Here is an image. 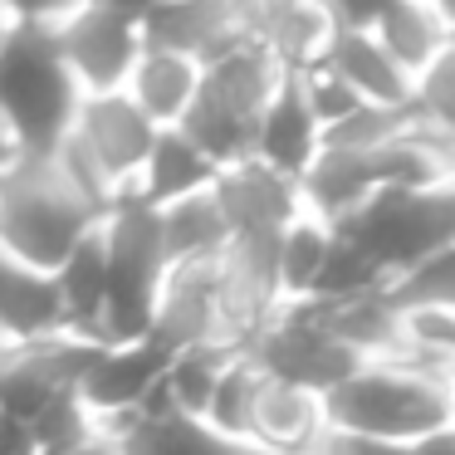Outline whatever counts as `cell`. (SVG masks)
<instances>
[{"mask_svg": "<svg viewBox=\"0 0 455 455\" xmlns=\"http://www.w3.org/2000/svg\"><path fill=\"white\" fill-rule=\"evenodd\" d=\"M328 245H333V226H323V220H314V216H294L284 230H279V240H275L279 304H308Z\"/></svg>", "mask_w": 455, "mask_h": 455, "instance_id": "23", "label": "cell"}, {"mask_svg": "<svg viewBox=\"0 0 455 455\" xmlns=\"http://www.w3.org/2000/svg\"><path fill=\"white\" fill-rule=\"evenodd\" d=\"M5 25H11V15H5V11H0V35H5Z\"/></svg>", "mask_w": 455, "mask_h": 455, "instance_id": "37", "label": "cell"}, {"mask_svg": "<svg viewBox=\"0 0 455 455\" xmlns=\"http://www.w3.org/2000/svg\"><path fill=\"white\" fill-rule=\"evenodd\" d=\"M103 206L60 167V157H20L0 172V250L25 265L54 269L99 230Z\"/></svg>", "mask_w": 455, "mask_h": 455, "instance_id": "3", "label": "cell"}, {"mask_svg": "<svg viewBox=\"0 0 455 455\" xmlns=\"http://www.w3.org/2000/svg\"><path fill=\"white\" fill-rule=\"evenodd\" d=\"M138 30L142 44L187 54L196 64H206L216 50L240 40L235 20H230V0H157V5L142 11Z\"/></svg>", "mask_w": 455, "mask_h": 455, "instance_id": "15", "label": "cell"}, {"mask_svg": "<svg viewBox=\"0 0 455 455\" xmlns=\"http://www.w3.org/2000/svg\"><path fill=\"white\" fill-rule=\"evenodd\" d=\"M148 338L162 343L167 353H177V347H201V343L240 347L235 328H230V314H226V299H220L216 259H211V265H172L167 269L157 308H152Z\"/></svg>", "mask_w": 455, "mask_h": 455, "instance_id": "10", "label": "cell"}, {"mask_svg": "<svg viewBox=\"0 0 455 455\" xmlns=\"http://www.w3.org/2000/svg\"><path fill=\"white\" fill-rule=\"evenodd\" d=\"M308 455H406V445L372 441V435H357V431H338V426H323V431H318V441L308 445Z\"/></svg>", "mask_w": 455, "mask_h": 455, "instance_id": "28", "label": "cell"}, {"mask_svg": "<svg viewBox=\"0 0 455 455\" xmlns=\"http://www.w3.org/2000/svg\"><path fill=\"white\" fill-rule=\"evenodd\" d=\"M318 431H323V396L304 392V387H289V382H275V377H259L250 441H265L289 455H308Z\"/></svg>", "mask_w": 455, "mask_h": 455, "instance_id": "20", "label": "cell"}, {"mask_svg": "<svg viewBox=\"0 0 455 455\" xmlns=\"http://www.w3.org/2000/svg\"><path fill=\"white\" fill-rule=\"evenodd\" d=\"M54 275V294H60L64 308V333L84 338V343H99V323H103V245H99V230L89 240L69 250L60 265L50 269Z\"/></svg>", "mask_w": 455, "mask_h": 455, "instance_id": "21", "label": "cell"}, {"mask_svg": "<svg viewBox=\"0 0 455 455\" xmlns=\"http://www.w3.org/2000/svg\"><path fill=\"white\" fill-rule=\"evenodd\" d=\"M392 5H396V0H323L333 30H372Z\"/></svg>", "mask_w": 455, "mask_h": 455, "instance_id": "29", "label": "cell"}, {"mask_svg": "<svg viewBox=\"0 0 455 455\" xmlns=\"http://www.w3.org/2000/svg\"><path fill=\"white\" fill-rule=\"evenodd\" d=\"M152 138H157V128L142 118V108L123 89L118 93H84L79 108H74L69 138H64V148L54 157H60V167L99 206H108V201L132 191Z\"/></svg>", "mask_w": 455, "mask_h": 455, "instance_id": "6", "label": "cell"}, {"mask_svg": "<svg viewBox=\"0 0 455 455\" xmlns=\"http://www.w3.org/2000/svg\"><path fill=\"white\" fill-rule=\"evenodd\" d=\"M230 20H235L240 40L269 54L284 74L318 64L328 35H333L323 0H230Z\"/></svg>", "mask_w": 455, "mask_h": 455, "instance_id": "12", "label": "cell"}, {"mask_svg": "<svg viewBox=\"0 0 455 455\" xmlns=\"http://www.w3.org/2000/svg\"><path fill=\"white\" fill-rule=\"evenodd\" d=\"M382 294L396 314H411V308H455V245L441 250V255L416 259L402 275H392L382 284Z\"/></svg>", "mask_w": 455, "mask_h": 455, "instance_id": "25", "label": "cell"}, {"mask_svg": "<svg viewBox=\"0 0 455 455\" xmlns=\"http://www.w3.org/2000/svg\"><path fill=\"white\" fill-rule=\"evenodd\" d=\"M152 416H162L172 455H230L226 435H216L206 421H196V416H177V411H152Z\"/></svg>", "mask_w": 455, "mask_h": 455, "instance_id": "26", "label": "cell"}, {"mask_svg": "<svg viewBox=\"0 0 455 455\" xmlns=\"http://www.w3.org/2000/svg\"><path fill=\"white\" fill-rule=\"evenodd\" d=\"M64 338V308L54 275L0 250V353Z\"/></svg>", "mask_w": 455, "mask_h": 455, "instance_id": "13", "label": "cell"}, {"mask_svg": "<svg viewBox=\"0 0 455 455\" xmlns=\"http://www.w3.org/2000/svg\"><path fill=\"white\" fill-rule=\"evenodd\" d=\"M99 245H103V323L99 343H128L148 338L152 308H157L162 279H167V255H162L157 211L148 201L128 196L108 201L99 216Z\"/></svg>", "mask_w": 455, "mask_h": 455, "instance_id": "4", "label": "cell"}, {"mask_svg": "<svg viewBox=\"0 0 455 455\" xmlns=\"http://www.w3.org/2000/svg\"><path fill=\"white\" fill-rule=\"evenodd\" d=\"M240 353L259 367V377L304 387V392H314V396L333 392V387L357 367V357L328 333V323L318 318L314 304H284L265 328L250 333V343L240 347Z\"/></svg>", "mask_w": 455, "mask_h": 455, "instance_id": "7", "label": "cell"}, {"mask_svg": "<svg viewBox=\"0 0 455 455\" xmlns=\"http://www.w3.org/2000/svg\"><path fill=\"white\" fill-rule=\"evenodd\" d=\"M54 44H60L64 69L74 74L79 93H118L142 54V30L132 15L69 5L54 20Z\"/></svg>", "mask_w": 455, "mask_h": 455, "instance_id": "9", "label": "cell"}, {"mask_svg": "<svg viewBox=\"0 0 455 455\" xmlns=\"http://www.w3.org/2000/svg\"><path fill=\"white\" fill-rule=\"evenodd\" d=\"M108 441H113V455H172L162 416H132L123 426H108Z\"/></svg>", "mask_w": 455, "mask_h": 455, "instance_id": "27", "label": "cell"}, {"mask_svg": "<svg viewBox=\"0 0 455 455\" xmlns=\"http://www.w3.org/2000/svg\"><path fill=\"white\" fill-rule=\"evenodd\" d=\"M318 64L372 108H406V99H411V74L396 69V60L367 30H333Z\"/></svg>", "mask_w": 455, "mask_h": 455, "instance_id": "16", "label": "cell"}, {"mask_svg": "<svg viewBox=\"0 0 455 455\" xmlns=\"http://www.w3.org/2000/svg\"><path fill=\"white\" fill-rule=\"evenodd\" d=\"M15 162H20V148H15L11 128H5V118H0V172H11Z\"/></svg>", "mask_w": 455, "mask_h": 455, "instance_id": "35", "label": "cell"}, {"mask_svg": "<svg viewBox=\"0 0 455 455\" xmlns=\"http://www.w3.org/2000/svg\"><path fill=\"white\" fill-rule=\"evenodd\" d=\"M211 196L220 206V220H226L230 240H279V230L289 220L304 216V206H299V181L269 172L255 157L216 167Z\"/></svg>", "mask_w": 455, "mask_h": 455, "instance_id": "11", "label": "cell"}, {"mask_svg": "<svg viewBox=\"0 0 455 455\" xmlns=\"http://www.w3.org/2000/svg\"><path fill=\"white\" fill-rule=\"evenodd\" d=\"M323 426L411 445L431 431L455 426L451 372H431L402 357L357 363L333 392H323Z\"/></svg>", "mask_w": 455, "mask_h": 455, "instance_id": "1", "label": "cell"}, {"mask_svg": "<svg viewBox=\"0 0 455 455\" xmlns=\"http://www.w3.org/2000/svg\"><path fill=\"white\" fill-rule=\"evenodd\" d=\"M35 451H40V445H35L30 426L0 411V455H35Z\"/></svg>", "mask_w": 455, "mask_h": 455, "instance_id": "31", "label": "cell"}, {"mask_svg": "<svg viewBox=\"0 0 455 455\" xmlns=\"http://www.w3.org/2000/svg\"><path fill=\"white\" fill-rule=\"evenodd\" d=\"M69 5H89V11H113V15H132V20H142V11H148V0H69Z\"/></svg>", "mask_w": 455, "mask_h": 455, "instance_id": "34", "label": "cell"}, {"mask_svg": "<svg viewBox=\"0 0 455 455\" xmlns=\"http://www.w3.org/2000/svg\"><path fill=\"white\" fill-rule=\"evenodd\" d=\"M157 230H162V255H167V265H211L230 245V230L220 220V206L211 196V187L196 191V196H181L172 206H162Z\"/></svg>", "mask_w": 455, "mask_h": 455, "instance_id": "22", "label": "cell"}, {"mask_svg": "<svg viewBox=\"0 0 455 455\" xmlns=\"http://www.w3.org/2000/svg\"><path fill=\"white\" fill-rule=\"evenodd\" d=\"M318 148H323V128L314 123L299 84L284 74L279 89L269 93V103L259 108L255 138H250V157L265 162V167L279 172V177L299 181L308 172V162L318 157Z\"/></svg>", "mask_w": 455, "mask_h": 455, "instance_id": "14", "label": "cell"}, {"mask_svg": "<svg viewBox=\"0 0 455 455\" xmlns=\"http://www.w3.org/2000/svg\"><path fill=\"white\" fill-rule=\"evenodd\" d=\"M196 84H201V64L196 60L142 44L138 64H132L128 84H123V93L138 103L142 118H148L152 128H177L181 113H187L191 99H196Z\"/></svg>", "mask_w": 455, "mask_h": 455, "instance_id": "19", "label": "cell"}, {"mask_svg": "<svg viewBox=\"0 0 455 455\" xmlns=\"http://www.w3.org/2000/svg\"><path fill=\"white\" fill-rule=\"evenodd\" d=\"M367 35L392 54L396 69L416 79L441 54H451V5L445 0H396Z\"/></svg>", "mask_w": 455, "mask_h": 455, "instance_id": "17", "label": "cell"}, {"mask_svg": "<svg viewBox=\"0 0 455 455\" xmlns=\"http://www.w3.org/2000/svg\"><path fill=\"white\" fill-rule=\"evenodd\" d=\"M255 392H259V367L245 353H230L220 367L211 402L201 411V421L226 441H250V416H255Z\"/></svg>", "mask_w": 455, "mask_h": 455, "instance_id": "24", "label": "cell"}, {"mask_svg": "<svg viewBox=\"0 0 455 455\" xmlns=\"http://www.w3.org/2000/svg\"><path fill=\"white\" fill-rule=\"evenodd\" d=\"M406 455H455V426H445V431H431L421 435V441L406 445Z\"/></svg>", "mask_w": 455, "mask_h": 455, "instance_id": "33", "label": "cell"}, {"mask_svg": "<svg viewBox=\"0 0 455 455\" xmlns=\"http://www.w3.org/2000/svg\"><path fill=\"white\" fill-rule=\"evenodd\" d=\"M35 455H113V441H108V431H93L74 445H54V451H35Z\"/></svg>", "mask_w": 455, "mask_h": 455, "instance_id": "32", "label": "cell"}, {"mask_svg": "<svg viewBox=\"0 0 455 455\" xmlns=\"http://www.w3.org/2000/svg\"><path fill=\"white\" fill-rule=\"evenodd\" d=\"M0 11L11 20H60L69 11V0H0Z\"/></svg>", "mask_w": 455, "mask_h": 455, "instance_id": "30", "label": "cell"}, {"mask_svg": "<svg viewBox=\"0 0 455 455\" xmlns=\"http://www.w3.org/2000/svg\"><path fill=\"white\" fill-rule=\"evenodd\" d=\"M79 84L64 69L54 20H11L0 35V118L20 157H54L69 138Z\"/></svg>", "mask_w": 455, "mask_h": 455, "instance_id": "2", "label": "cell"}, {"mask_svg": "<svg viewBox=\"0 0 455 455\" xmlns=\"http://www.w3.org/2000/svg\"><path fill=\"white\" fill-rule=\"evenodd\" d=\"M338 235L353 250H363L382 279L411 269L416 259L441 255L455 245V181L431 187H382L338 220Z\"/></svg>", "mask_w": 455, "mask_h": 455, "instance_id": "5", "label": "cell"}, {"mask_svg": "<svg viewBox=\"0 0 455 455\" xmlns=\"http://www.w3.org/2000/svg\"><path fill=\"white\" fill-rule=\"evenodd\" d=\"M162 372H167V347L152 338H128V343H93L79 367L74 396L93 421L108 431L132 416L157 411Z\"/></svg>", "mask_w": 455, "mask_h": 455, "instance_id": "8", "label": "cell"}, {"mask_svg": "<svg viewBox=\"0 0 455 455\" xmlns=\"http://www.w3.org/2000/svg\"><path fill=\"white\" fill-rule=\"evenodd\" d=\"M230 455H289V451H275L265 441H230Z\"/></svg>", "mask_w": 455, "mask_h": 455, "instance_id": "36", "label": "cell"}, {"mask_svg": "<svg viewBox=\"0 0 455 455\" xmlns=\"http://www.w3.org/2000/svg\"><path fill=\"white\" fill-rule=\"evenodd\" d=\"M211 177H216V162H211L187 132L181 128H157L148 157H142L138 181H132V196L148 201L152 211H162V206H172V201H181V196L206 191Z\"/></svg>", "mask_w": 455, "mask_h": 455, "instance_id": "18", "label": "cell"}]
</instances>
